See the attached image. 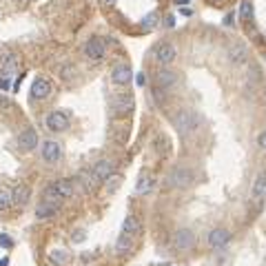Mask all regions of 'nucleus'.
<instances>
[{
  "instance_id": "obj_1",
  "label": "nucleus",
  "mask_w": 266,
  "mask_h": 266,
  "mask_svg": "<svg viewBox=\"0 0 266 266\" xmlns=\"http://www.w3.org/2000/svg\"><path fill=\"white\" fill-rule=\"evenodd\" d=\"M173 124L182 136H193L202 126V115L195 113V111H177L173 118Z\"/></svg>"
},
{
  "instance_id": "obj_2",
  "label": "nucleus",
  "mask_w": 266,
  "mask_h": 266,
  "mask_svg": "<svg viewBox=\"0 0 266 266\" xmlns=\"http://www.w3.org/2000/svg\"><path fill=\"white\" fill-rule=\"evenodd\" d=\"M71 195H76V182L74 180H58L44 191V202L55 204V202H60V200H66Z\"/></svg>"
},
{
  "instance_id": "obj_3",
  "label": "nucleus",
  "mask_w": 266,
  "mask_h": 266,
  "mask_svg": "<svg viewBox=\"0 0 266 266\" xmlns=\"http://www.w3.org/2000/svg\"><path fill=\"white\" fill-rule=\"evenodd\" d=\"M191 182H193V175L184 166H177V169L171 171V175H166V184L173 188H186Z\"/></svg>"
},
{
  "instance_id": "obj_4",
  "label": "nucleus",
  "mask_w": 266,
  "mask_h": 266,
  "mask_svg": "<svg viewBox=\"0 0 266 266\" xmlns=\"http://www.w3.org/2000/svg\"><path fill=\"white\" fill-rule=\"evenodd\" d=\"M173 246L177 248V251H191V248L195 246V235H193V231H188V229L175 231Z\"/></svg>"
},
{
  "instance_id": "obj_5",
  "label": "nucleus",
  "mask_w": 266,
  "mask_h": 266,
  "mask_svg": "<svg viewBox=\"0 0 266 266\" xmlns=\"http://www.w3.org/2000/svg\"><path fill=\"white\" fill-rule=\"evenodd\" d=\"M76 193L80 191V193H91V191H96V186H98V180L93 177L91 171H80L76 177Z\"/></svg>"
},
{
  "instance_id": "obj_6",
  "label": "nucleus",
  "mask_w": 266,
  "mask_h": 266,
  "mask_svg": "<svg viewBox=\"0 0 266 266\" xmlns=\"http://www.w3.org/2000/svg\"><path fill=\"white\" fill-rule=\"evenodd\" d=\"M18 66V55L9 49H0V74L3 76H11Z\"/></svg>"
},
{
  "instance_id": "obj_7",
  "label": "nucleus",
  "mask_w": 266,
  "mask_h": 266,
  "mask_svg": "<svg viewBox=\"0 0 266 266\" xmlns=\"http://www.w3.org/2000/svg\"><path fill=\"white\" fill-rule=\"evenodd\" d=\"M40 155L44 162H58L60 155H62V147L55 140H44L40 147Z\"/></svg>"
},
{
  "instance_id": "obj_8",
  "label": "nucleus",
  "mask_w": 266,
  "mask_h": 266,
  "mask_svg": "<svg viewBox=\"0 0 266 266\" xmlns=\"http://www.w3.org/2000/svg\"><path fill=\"white\" fill-rule=\"evenodd\" d=\"M47 126L51 131H64L69 129V115L62 113V111H51L47 115Z\"/></svg>"
},
{
  "instance_id": "obj_9",
  "label": "nucleus",
  "mask_w": 266,
  "mask_h": 266,
  "mask_svg": "<svg viewBox=\"0 0 266 266\" xmlns=\"http://www.w3.org/2000/svg\"><path fill=\"white\" fill-rule=\"evenodd\" d=\"M111 107H113V111L118 115H126L131 113L133 107H136V102H133L131 96H126V93H120V96L113 98V102H111Z\"/></svg>"
},
{
  "instance_id": "obj_10",
  "label": "nucleus",
  "mask_w": 266,
  "mask_h": 266,
  "mask_svg": "<svg viewBox=\"0 0 266 266\" xmlns=\"http://www.w3.org/2000/svg\"><path fill=\"white\" fill-rule=\"evenodd\" d=\"M51 93V82H49V78H36L33 80V85H31V98H36V100H44Z\"/></svg>"
},
{
  "instance_id": "obj_11",
  "label": "nucleus",
  "mask_w": 266,
  "mask_h": 266,
  "mask_svg": "<svg viewBox=\"0 0 266 266\" xmlns=\"http://www.w3.org/2000/svg\"><path fill=\"white\" fill-rule=\"evenodd\" d=\"M111 80L115 82V85H129V82L133 80V71L129 64H115L113 71H111Z\"/></svg>"
},
{
  "instance_id": "obj_12",
  "label": "nucleus",
  "mask_w": 266,
  "mask_h": 266,
  "mask_svg": "<svg viewBox=\"0 0 266 266\" xmlns=\"http://www.w3.org/2000/svg\"><path fill=\"white\" fill-rule=\"evenodd\" d=\"M231 240V233L226 231V229H213L209 233V237H207V244L211 248H222V246H226Z\"/></svg>"
},
{
  "instance_id": "obj_13",
  "label": "nucleus",
  "mask_w": 266,
  "mask_h": 266,
  "mask_svg": "<svg viewBox=\"0 0 266 266\" xmlns=\"http://www.w3.org/2000/svg\"><path fill=\"white\" fill-rule=\"evenodd\" d=\"M155 58H158V62L162 64H169L175 60V44L173 42H160L158 49H155Z\"/></svg>"
},
{
  "instance_id": "obj_14",
  "label": "nucleus",
  "mask_w": 266,
  "mask_h": 266,
  "mask_svg": "<svg viewBox=\"0 0 266 266\" xmlns=\"http://www.w3.org/2000/svg\"><path fill=\"white\" fill-rule=\"evenodd\" d=\"M18 144L22 151H33L38 147V133L33 129H22L18 133Z\"/></svg>"
},
{
  "instance_id": "obj_15",
  "label": "nucleus",
  "mask_w": 266,
  "mask_h": 266,
  "mask_svg": "<svg viewBox=\"0 0 266 266\" xmlns=\"http://www.w3.org/2000/svg\"><path fill=\"white\" fill-rule=\"evenodd\" d=\"M122 235H126V237H133L136 240L138 235L142 233V224H140V220L136 218V215H126V220L122 222Z\"/></svg>"
},
{
  "instance_id": "obj_16",
  "label": "nucleus",
  "mask_w": 266,
  "mask_h": 266,
  "mask_svg": "<svg viewBox=\"0 0 266 266\" xmlns=\"http://www.w3.org/2000/svg\"><path fill=\"white\" fill-rule=\"evenodd\" d=\"M229 58H231V62H235V64L246 62V58H248V47H246L244 42H233L231 47H229Z\"/></svg>"
},
{
  "instance_id": "obj_17",
  "label": "nucleus",
  "mask_w": 266,
  "mask_h": 266,
  "mask_svg": "<svg viewBox=\"0 0 266 266\" xmlns=\"http://www.w3.org/2000/svg\"><path fill=\"white\" fill-rule=\"evenodd\" d=\"M85 51L91 60H100L104 58V51H107V47H104V42L100 40V38H91L87 44H85Z\"/></svg>"
},
{
  "instance_id": "obj_18",
  "label": "nucleus",
  "mask_w": 266,
  "mask_h": 266,
  "mask_svg": "<svg viewBox=\"0 0 266 266\" xmlns=\"http://www.w3.org/2000/svg\"><path fill=\"white\" fill-rule=\"evenodd\" d=\"M31 191L27 184H16L14 188H11V200H14L16 207H22V204H27V200H29Z\"/></svg>"
},
{
  "instance_id": "obj_19",
  "label": "nucleus",
  "mask_w": 266,
  "mask_h": 266,
  "mask_svg": "<svg viewBox=\"0 0 266 266\" xmlns=\"http://www.w3.org/2000/svg\"><path fill=\"white\" fill-rule=\"evenodd\" d=\"M91 173H93V177H96L98 182H102V180H107V177L113 173V166H111L109 160H100V162H96V166L91 169Z\"/></svg>"
},
{
  "instance_id": "obj_20",
  "label": "nucleus",
  "mask_w": 266,
  "mask_h": 266,
  "mask_svg": "<svg viewBox=\"0 0 266 266\" xmlns=\"http://www.w3.org/2000/svg\"><path fill=\"white\" fill-rule=\"evenodd\" d=\"M266 195V171L257 173V177L253 180V188H251V197L253 200H262Z\"/></svg>"
},
{
  "instance_id": "obj_21",
  "label": "nucleus",
  "mask_w": 266,
  "mask_h": 266,
  "mask_svg": "<svg viewBox=\"0 0 266 266\" xmlns=\"http://www.w3.org/2000/svg\"><path fill=\"white\" fill-rule=\"evenodd\" d=\"M55 213H58V204H53V202H44L42 200V204H38L36 207V218L38 220H49V218H53Z\"/></svg>"
},
{
  "instance_id": "obj_22",
  "label": "nucleus",
  "mask_w": 266,
  "mask_h": 266,
  "mask_svg": "<svg viewBox=\"0 0 266 266\" xmlns=\"http://www.w3.org/2000/svg\"><path fill=\"white\" fill-rule=\"evenodd\" d=\"M158 82H160V87H164V89L175 87L177 85V74L175 71H169V69H162V71H158Z\"/></svg>"
},
{
  "instance_id": "obj_23",
  "label": "nucleus",
  "mask_w": 266,
  "mask_h": 266,
  "mask_svg": "<svg viewBox=\"0 0 266 266\" xmlns=\"http://www.w3.org/2000/svg\"><path fill=\"white\" fill-rule=\"evenodd\" d=\"M133 242H136L133 237H126V235H122V233H120V237L115 240V246H113L115 253H118V255H126L133 248Z\"/></svg>"
},
{
  "instance_id": "obj_24",
  "label": "nucleus",
  "mask_w": 266,
  "mask_h": 266,
  "mask_svg": "<svg viewBox=\"0 0 266 266\" xmlns=\"http://www.w3.org/2000/svg\"><path fill=\"white\" fill-rule=\"evenodd\" d=\"M151 186H153V180H151V177H147V175H144V177H140V182H138L136 193H138V195H144V193H149V191H151Z\"/></svg>"
},
{
  "instance_id": "obj_25",
  "label": "nucleus",
  "mask_w": 266,
  "mask_h": 266,
  "mask_svg": "<svg viewBox=\"0 0 266 266\" xmlns=\"http://www.w3.org/2000/svg\"><path fill=\"white\" fill-rule=\"evenodd\" d=\"M253 18V3L251 0H244L240 7V20H251Z\"/></svg>"
},
{
  "instance_id": "obj_26",
  "label": "nucleus",
  "mask_w": 266,
  "mask_h": 266,
  "mask_svg": "<svg viewBox=\"0 0 266 266\" xmlns=\"http://www.w3.org/2000/svg\"><path fill=\"white\" fill-rule=\"evenodd\" d=\"M158 22H160V16H158V11H153V14H149V16H144L142 18V27L153 29V27H158Z\"/></svg>"
},
{
  "instance_id": "obj_27",
  "label": "nucleus",
  "mask_w": 266,
  "mask_h": 266,
  "mask_svg": "<svg viewBox=\"0 0 266 266\" xmlns=\"http://www.w3.org/2000/svg\"><path fill=\"white\" fill-rule=\"evenodd\" d=\"M11 204H14V200H11V191H3V188H0V211H7Z\"/></svg>"
},
{
  "instance_id": "obj_28",
  "label": "nucleus",
  "mask_w": 266,
  "mask_h": 266,
  "mask_svg": "<svg viewBox=\"0 0 266 266\" xmlns=\"http://www.w3.org/2000/svg\"><path fill=\"white\" fill-rule=\"evenodd\" d=\"M104 182H107V191H115V188H118V184H120V177L118 175L113 177V173H111Z\"/></svg>"
},
{
  "instance_id": "obj_29",
  "label": "nucleus",
  "mask_w": 266,
  "mask_h": 266,
  "mask_svg": "<svg viewBox=\"0 0 266 266\" xmlns=\"http://www.w3.org/2000/svg\"><path fill=\"white\" fill-rule=\"evenodd\" d=\"M0 246H3V248H11V246H14V242H11L9 235H0Z\"/></svg>"
},
{
  "instance_id": "obj_30",
  "label": "nucleus",
  "mask_w": 266,
  "mask_h": 266,
  "mask_svg": "<svg viewBox=\"0 0 266 266\" xmlns=\"http://www.w3.org/2000/svg\"><path fill=\"white\" fill-rule=\"evenodd\" d=\"M9 87H11L9 76H3V78H0V89H7V91H9Z\"/></svg>"
},
{
  "instance_id": "obj_31",
  "label": "nucleus",
  "mask_w": 266,
  "mask_h": 266,
  "mask_svg": "<svg viewBox=\"0 0 266 266\" xmlns=\"http://www.w3.org/2000/svg\"><path fill=\"white\" fill-rule=\"evenodd\" d=\"M9 107H11V100L5 98V96H0V109H9Z\"/></svg>"
},
{
  "instance_id": "obj_32",
  "label": "nucleus",
  "mask_w": 266,
  "mask_h": 266,
  "mask_svg": "<svg viewBox=\"0 0 266 266\" xmlns=\"http://www.w3.org/2000/svg\"><path fill=\"white\" fill-rule=\"evenodd\" d=\"M257 144H259V149H262V151H266V131L257 138Z\"/></svg>"
},
{
  "instance_id": "obj_33",
  "label": "nucleus",
  "mask_w": 266,
  "mask_h": 266,
  "mask_svg": "<svg viewBox=\"0 0 266 266\" xmlns=\"http://www.w3.org/2000/svg\"><path fill=\"white\" fill-rule=\"evenodd\" d=\"M164 25L169 27V29H171V27H175V18H173V16H166V18H164Z\"/></svg>"
},
{
  "instance_id": "obj_34",
  "label": "nucleus",
  "mask_w": 266,
  "mask_h": 266,
  "mask_svg": "<svg viewBox=\"0 0 266 266\" xmlns=\"http://www.w3.org/2000/svg\"><path fill=\"white\" fill-rule=\"evenodd\" d=\"M136 82H138V87H144V82H147V80H144V74H138L136 76Z\"/></svg>"
},
{
  "instance_id": "obj_35",
  "label": "nucleus",
  "mask_w": 266,
  "mask_h": 266,
  "mask_svg": "<svg viewBox=\"0 0 266 266\" xmlns=\"http://www.w3.org/2000/svg\"><path fill=\"white\" fill-rule=\"evenodd\" d=\"M180 14H182V16H191V14H193V11H191V9H188V7H182V9H180Z\"/></svg>"
},
{
  "instance_id": "obj_36",
  "label": "nucleus",
  "mask_w": 266,
  "mask_h": 266,
  "mask_svg": "<svg viewBox=\"0 0 266 266\" xmlns=\"http://www.w3.org/2000/svg\"><path fill=\"white\" fill-rule=\"evenodd\" d=\"M102 3H104V5H115L118 0H102Z\"/></svg>"
},
{
  "instance_id": "obj_37",
  "label": "nucleus",
  "mask_w": 266,
  "mask_h": 266,
  "mask_svg": "<svg viewBox=\"0 0 266 266\" xmlns=\"http://www.w3.org/2000/svg\"><path fill=\"white\" fill-rule=\"evenodd\" d=\"M175 3H177V5H184V3H186V0H175Z\"/></svg>"
}]
</instances>
